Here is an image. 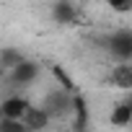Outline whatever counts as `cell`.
Masks as SVG:
<instances>
[{
  "label": "cell",
  "instance_id": "2",
  "mask_svg": "<svg viewBox=\"0 0 132 132\" xmlns=\"http://www.w3.org/2000/svg\"><path fill=\"white\" fill-rule=\"evenodd\" d=\"M39 62H34V60H21L16 68H11L3 78H8V83L13 86V88H26V86H31L36 78H39Z\"/></svg>",
  "mask_w": 132,
  "mask_h": 132
},
{
  "label": "cell",
  "instance_id": "8",
  "mask_svg": "<svg viewBox=\"0 0 132 132\" xmlns=\"http://www.w3.org/2000/svg\"><path fill=\"white\" fill-rule=\"evenodd\" d=\"M49 73H52V78H54V83L60 86V88H65V91H70V93H75L78 91V86H75V80L68 75V70L62 68V65H52L49 68Z\"/></svg>",
  "mask_w": 132,
  "mask_h": 132
},
{
  "label": "cell",
  "instance_id": "9",
  "mask_svg": "<svg viewBox=\"0 0 132 132\" xmlns=\"http://www.w3.org/2000/svg\"><path fill=\"white\" fill-rule=\"evenodd\" d=\"M0 129H3V132H21V129H26V127H23V122H21V119L3 117V119H0Z\"/></svg>",
  "mask_w": 132,
  "mask_h": 132
},
{
  "label": "cell",
  "instance_id": "6",
  "mask_svg": "<svg viewBox=\"0 0 132 132\" xmlns=\"http://www.w3.org/2000/svg\"><path fill=\"white\" fill-rule=\"evenodd\" d=\"M52 16L57 23H65V26H70L78 21V5L73 3V0H57L54 8H52Z\"/></svg>",
  "mask_w": 132,
  "mask_h": 132
},
{
  "label": "cell",
  "instance_id": "7",
  "mask_svg": "<svg viewBox=\"0 0 132 132\" xmlns=\"http://www.w3.org/2000/svg\"><path fill=\"white\" fill-rule=\"evenodd\" d=\"M109 122H111L114 127H129V124H132V104H127V101H119V104L111 109V114H109Z\"/></svg>",
  "mask_w": 132,
  "mask_h": 132
},
{
  "label": "cell",
  "instance_id": "1",
  "mask_svg": "<svg viewBox=\"0 0 132 132\" xmlns=\"http://www.w3.org/2000/svg\"><path fill=\"white\" fill-rule=\"evenodd\" d=\"M104 49L119 62V60H132V31L119 29L104 36Z\"/></svg>",
  "mask_w": 132,
  "mask_h": 132
},
{
  "label": "cell",
  "instance_id": "5",
  "mask_svg": "<svg viewBox=\"0 0 132 132\" xmlns=\"http://www.w3.org/2000/svg\"><path fill=\"white\" fill-rule=\"evenodd\" d=\"M29 98L26 96H21V93H11V96H5L3 101H0V109H3V117H13V119H21L23 117V111L29 109ZM23 122V119H21Z\"/></svg>",
  "mask_w": 132,
  "mask_h": 132
},
{
  "label": "cell",
  "instance_id": "11",
  "mask_svg": "<svg viewBox=\"0 0 132 132\" xmlns=\"http://www.w3.org/2000/svg\"><path fill=\"white\" fill-rule=\"evenodd\" d=\"M0 119H3V109H0Z\"/></svg>",
  "mask_w": 132,
  "mask_h": 132
},
{
  "label": "cell",
  "instance_id": "3",
  "mask_svg": "<svg viewBox=\"0 0 132 132\" xmlns=\"http://www.w3.org/2000/svg\"><path fill=\"white\" fill-rule=\"evenodd\" d=\"M109 83L119 91H132V62L129 60H119L111 73H109Z\"/></svg>",
  "mask_w": 132,
  "mask_h": 132
},
{
  "label": "cell",
  "instance_id": "4",
  "mask_svg": "<svg viewBox=\"0 0 132 132\" xmlns=\"http://www.w3.org/2000/svg\"><path fill=\"white\" fill-rule=\"evenodd\" d=\"M21 119H23V127H26V129H44V127L52 124V117H49V111H47L42 104H39V106H36V104H29V109L23 111Z\"/></svg>",
  "mask_w": 132,
  "mask_h": 132
},
{
  "label": "cell",
  "instance_id": "10",
  "mask_svg": "<svg viewBox=\"0 0 132 132\" xmlns=\"http://www.w3.org/2000/svg\"><path fill=\"white\" fill-rule=\"evenodd\" d=\"M106 5L117 13H127V11H132V0H106Z\"/></svg>",
  "mask_w": 132,
  "mask_h": 132
}]
</instances>
